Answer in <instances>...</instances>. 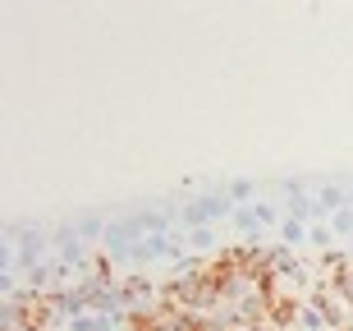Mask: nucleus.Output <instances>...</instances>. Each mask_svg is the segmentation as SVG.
Listing matches in <instances>:
<instances>
[{
    "label": "nucleus",
    "mask_w": 353,
    "mask_h": 331,
    "mask_svg": "<svg viewBox=\"0 0 353 331\" xmlns=\"http://www.w3.org/2000/svg\"><path fill=\"white\" fill-rule=\"evenodd\" d=\"M165 253H179V249H174L165 235H147L143 244L129 253V263H157V258H165Z\"/></svg>",
    "instance_id": "1"
},
{
    "label": "nucleus",
    "mask_w": 353,
    "mask_h": 331,
    "mask_svg": "<svg viewBox=\"0 0 353 331\" xmlns=\"http://www.w3.org/2000/svg\"><path fill=\"white\" fill-rule=\"evenodd\" d=\"M344 207H353V202H349V193H344L340 185H326L321 193H316V216H335V212H344Z\"/></svg>",
    "instance_id": "2"
},
{
    "label": "nucleus",
    "mask_w": 353,
    "mask_h": 331,
    "mask_svg": "<svg viewBox=\"0 0 353 331\" xmlns=\"http://www.w3.org/2000/svg\"><path fill=\"white\" fill-rule=\"evenodd\" d=\"M115 253H97V258H92V276L88 281H97V285H119V276H115Z\"/></svg>",
    "instance_id": "3"
},
{
    "label": "nucleus",
    "mask_w": 353,
    "mask_h": 331,
    "mask_svg": "<svg viewBox=\"0 0 353 331\" xmlns=\"http://www.w3.org/2000/svg\"><path fill=\"white\" fill-rule=\"evenodd\" d=\"M303 239H307L303 221H299V216H285V221H280V244H289V249H294V244H303Z\"/></svg>",
    "instance_id": "4"
},
{
    "label": "nucleus",
    "mask_w": 353,
    "mask_h": 331,
    "mask_svg": "<svg viewBox=\"0 0 353 331\" xmlns=\"http://www.w3.org/2000/svg\"><path fill=\"white\" fill-rule=\"evenodd\" d=\"M252 193H257L252 180H234V185H230V202H234V207H243V202L252 207Z\"/></svg>",
    "instance_id": "5"
},
{
    "label": "nucleus",
    "mask_w": 353,
    "mask_h": 331,
    "mask_svg": "<svg viewBox=\"0 0 353 331\" xmlns=\"http://www.w3.org/2000/svg\"><path fill=\"white\" fill-rule=\"evenodd\" d=\"M330 230H335V235H353V207H344V212L330 216Z\"/></svg>",
    "instance_id": "6"
},
{
    "label": "nucleus",
    "mask_w": 353,
    "mask_h": 331,
    "mask_svg": "<svg viewBox=\"0 0 353 331\" xmlns=\"http://www.w3.org/2000/svg\"><path fill=\"white\" fill-rule=\"evenodd\" d=\"M307 239H312L316 249H330V239H335V230H330V225H312V230H307Z\"/></svg>",
    "instance_id": "7"
},
{
    "label": "nucleus",
    "mask_w": 353,
    "mask_h": 331,
    "mask_svg": "<svg viewBox=\"0 0 353 331\" xmlns=\"http://www.w3.org/2000/svg\"><path fill=\"white\" fill-rule=\"evenodd\" d=\"M252 216H257V225H271V221H275L280 212H275L271 202H262V198H257V202H252Z\"/></svg>",
    "instance_id": "8"
},
{
    "label": "nucleus",
    "mask_w": 353,
    "mask_h": 331,
    "mask_svg": "<svg viewBox=\"0 0 353 331\" xmlns=\"http://www.w3.org/2000/svg\"><path fill=\"white\" fill-rule=\"evenodd\" d=\"M101 235V221H97V216H83L79 221V239H97Z\"/></svg>",
    "instance_id": "9"
},
{
    "label": "nucleus",
    "mask_w": 353,
    "mask_h": 331,
    "mask_svg": "<svg viewBox=\"0 0 353 331\" xmlns=\"http://www.w3.org/2000/svg\"><path fill=\"white\" fill-rule=\"evenodd\" d=\"M188 239H193L197 249H211V239H216V235H211V225H197V230H193Z\"/></svg>",
    "instance_id": "10"
}]
</instances>
